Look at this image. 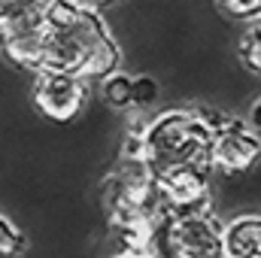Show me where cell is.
I'll list each match as a JSON object with an SVG mask.
<instances>
[{"label": "cell", "instance_id": "cell-1", "mask_svg": "<svg viewBox=\"0 0 261 258\" xmlns=\"http://www.w3.org/2000/svg\"><path fill=\"white\" fill-rule=\"evenodd\" d=\"M43 28L46 49L40 70H64L91 82L116 73L122 64V49L94 6L49 0L43 12Z\"/></svg>", "mask_w": 261, "mask_h": 258}, {"label": "cell", "instance_id": "cell-2", "mask_svg": "<svg viewBox=\"0 0 261 258\" xmlns=\"http://www.w3.org/2000/svg\"><path fill=\"white\" fill-rule=\"evenodd\" d=\"M100 197H103V213L110 225L122 234L155 237V231L167 219L161 194H158V176L143 155L137 128L125 137L122 155L116 167L107 173Z\"/></svg>", "mask_w": 261, "mask_h": 258}, {"label": "cell", "instance_id": "cell-3", "mask_svg": "<svg viewBox=\"0 0 261 258\" xmlns=\"http://www.w3.org/2000/svg\"><path fill=\"white\" fill-rule=\"evenodd\" d=\"M140 146L155 176L170 167H206L213 113L206 110H164L161 116L140 125Z\"/></svg>", "mask_w": 261, "mask_h": 258}, {"label": "cell", "instance_id": "cell-4", "mask_svg": "<svg viewBox=\"0 0 261 258\" xmlns=\"http://www.w3.org/2000/svg\"><path fill=\"white\" fill-rule=\"evenodd\" d=\"M31 100L43 119L67 125L79 119V113L88 104V79L64 70H37L31 85Z\"/></svg>", "mask_w": 261, "mask_h": 258}, {"label": "cell", "instance_id": "cell-5", "mask_svg": "<svg viewBox=\"0 0 261 258\" xmlns=\"http://www.w3.org/2000/svg\"><path fill=\"white\" fill-rule=\"evenodd\" d=\"M261 158V140L246 125V119L213 116V140H210V170L225 176H240L252 170Z\"/></svg>", "mask_w": 261, "mask_h": 258}, {"label": "cell", "instance_id": "cell-6", "mask_svg": "<svg viewBox=\"0 0 261 258\" xmlns=\"http://www.w3.org/2000/svg\"><path fill=\"white\" fill-rule=\"evenodd\" d=\"M158 194L167 219L213 213V183L206 167H170L158 173Z\"/></svg>", "mask_w": 261, "mask_h": 258}, {"label": "cell", "instance_id": "cell-7", "mask_svg": "<svg viewBox=\"0 0 261 258\" xmlns=\"http://www.w3.org/2000/svg\"><path fill=\"white\" fill-rule=\"evenodd\" d=\"M167 249H170L173 258H228V252H225V225L213 213L170 219Z\"/></svg>", "mask_w": 261, "mask_h": 258}, {"label": "cell", "instance_id": "cell-8", "mask_svg": "<svg viewBox=\"0 0 261 258\" xmlns=\"http://www.w3.org/2000/svg\"><path fill=\"white\" fill-rule=\"evenodd\" d=\"M228 258H261V213H240L225 225Z\"/></svg>", "mask_w": 261, "mask_h": 258}, {"label": "cell", "instance_id": "cell-9", "mask_svg": "<svg viewBox=\"0 0 261 258\" xmlns=\"http://www.w3.org/2000/svg\"><path fill=\"white\" fill-rule=\"evenodd\" d=\"M46 3L49 0H0V37L40 24Z\"/></svg>", "mask_w": 261, "mask_h": 258}, {"label": "cell", "instance_id": "cell-10", "mask_svg": "<svg viewBox=\"0 0 261 258\" xmlns=\"http://www.w3.org/2000/svg\"><path fill=\"white\" fill-rule=\"evenodd\" d=\"M130 82L134 76L128 73H110L100 79V100L110 107V110H130Z\"/></svg>", "mask_w": 261, "mask_h": 258}, {"label": "cell", "instance_id": "cell-11", "mask_svg": "<svg viewBox=\"0 0 261 258\" xmlns=\"http://www.w3.org/2000/svg\"><path fill=\"white\" fill-rule=\"evenodd\" d=\"M240 58L246 70L261 76V15L249 18V28L240 34Z\"/></svg>", "mask_w": 261, "mask_h": 258}, {"label": "cell", "instance_id": "cell-12", "mask_svg": "<svg viewBox=\"0 0 261 258\" xmlns=\"http://www.w3.org/2000/svg\"><path fill=\"white\" fill-rule=\"evenodd\" d=\"M119 234V243L113 246V252L107 258H161L158 249H155V237H140V234Z\"/></svg>", "mask_w": 261, "mask_h": 258}, {"label": "cell", "instance_id": "cell-13", "mask_svg": "<svg viewBox=\"0 0 261 258\" xmlns=\"http://www.w3.org/2000/svg\"><path fill=\"white\" fill-rule=\"evenodd\" d=\"M158 97H161V85H158L155 76H149V73L134 76V82H130V110H149V107H155Z\"/></svg>", "mask_w": 261, "mask_h": 258}, {"label": "cell", "instance_id": "cell-14", "mask_svg": "<svg viewBox=\"0 0 261 258\" xmlns=\"http://www.w3.org/2000/svg\"><path fill=\"white\" fill-rule=\"evenodd\" d=\"M24 249H28L24 231H21L12 219L0 216V258H21Z\"/></svg>", "mask_w": 261, "mask_h": 258}, {"label": "cell", "instance_id": "cell-15", "mask_svg": "<svg viewBox=\"0 0 261 258\" xmlns=\"http://www.w3.org/2000/svg\"><path fill=\"white\" fill-rule=\"evenodd\" d=\"M219 6L231 18H246L249 21V18L261 15V0H219Z\"/></svg>", "mask_w": 261, "mask_h": 258}, {"label": "cell", "instance_id": "cell-16", "mask_svg": "<svg viewBox=\"0 0 261 258\" xmlns=\"http://www.w3.org/2000/svg\"><path fill=\"white\" fill-rule=\"evenodd\" d=\"M246 125L255 131V137L261 140V97L249 104V110H246Z\"/></svg>", "mask_w": 261, "mask_h": 258}, {"label": "cell", "instance_id": "cell-17", "mask_svg": "<svg viewBox=\"0 0 261 258\" xmlns=\"http://www.w3.org/2000/svg\"><path fill=\"white\" fill-rule=\"evenodd\" d=\"M73 3H85V6H94V9H100V6H110V3H116V0H73Z\"/></svg>", "mask_w": 261, "mask_h": 258}]
</instances>
